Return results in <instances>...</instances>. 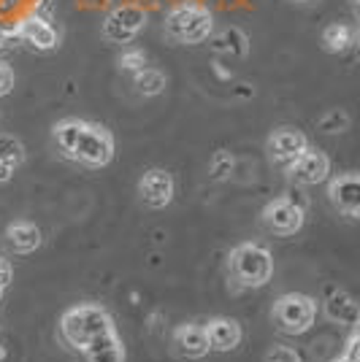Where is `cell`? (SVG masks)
I'll return each mask as SVG.
<instances>
[{
    "instance_id": "277c9868",
    "label": "cell",
    "mask_w": 360,
    "mask_h": 362,
    "mask_svg": "<svg viewBox=\"0 0 360 362\" xmlns=\"http://www.w3.org/2000/svg\"><path fill=\"white\" fill-rule=\"evenodd\" d=\"M214 30V16L198 3H179L165 16V33L176 44H203Z\"/></svg>"
},
{
    "instance_id": "8992f818",
    "label": "cell",
    "mask_w": 360,
    "mask_h": 362,
    "mask_svg": "<svg viewBox=\"0 0 360 362\" xmlns=\"http://www.w3.org/2000/svg\"><path fill=\"white\" fill-rule=\"evenodd\" d=\"M147 28V11L138 3H122L103 19V38L111 44H130Z\"/></svg>"
},
{
    "instance_id": "4316f807",
    "label": "cell",
    "mask_w": 360,
    "mask_h": 362,
    "mask_svg": "<svg viewBox=\"0 0 360 362\" xmlns=\"http://www.w3.org/2000/svg\"><path fill=\"white\" fill-rule=\"evenodd\" d=\"M11 281H14V265H11L6 257L0 255V287L6 289Z\"/></svg>"
},
{
    "instance_id": "3957f363",
    "label": "cell",
    "mask_w": 360,
    "mask_h": 362,
    "mask_svg": "<svg viewBox=\"0 0 360 362\" xmlns=\"http://www.w3.org/2000/svg\"><path fill=\"white\" fill-rule=\"evenodd\" d=\"M230 279L244 289H260L274 279V257L260 243H239L227 255Z\"/></svg>"
},
{
    "instance_id": "6da1fadb",
    "label": "cell",
    "mask_w": 360,
    "mask_h": 362,
    "mask_svg": "<svg viewBox=\"0 0 360 362\" xmlns=\"http://www.w3.org/2000/svg\"><path fill=\"white\" fill-rule=\"evenodd\" d=\"M52 136L57 141L62 157L74 160L84 168H106L114 160V136L103 124H92L84 119H60Z\"/></svg>"
},
{
    "instance_id": "7c38bea8",
    "label": "cell",
    "mask_w": 360,
    "mask_h": 362,
    "mask_svg": "<svg viewBox=\"0 0 360 362\" xmlns=\"http://www.w3.org/2000/svg\"><path fill=\"white\" fill-rule=\"evenodd\" d=\"M306 146H309V141L298 127H279L269 138V157L279 165H290Z\"/></svg>"
},
{
    "instance_id": "4dcf8cb0",
    "label": "cell",
    "mask_w": 360,
    "mask_h": 362,
    "mask_svg": "<svg viewBox=\"0 0 360 362\" xmlns=\"http://www.w3.org/2000/svg\"><path fill=\"white\" fill-rule=\"evenodd\" d=\"M3 292H6V289H3V287H0V300H3Z\"/></svg>"
},
{
    "instance_id": "30bf717a",
    "label": "cell",
    "mask_w": 360,
    "mask_h": 362,
    "mask_svg": "<svg viewBox=\"0 0 360 362\" xmlns=\"http://www.w3.org/2000/svg\"><path fill=\"white\" fill-rule=\"evenodd\" d=\"M328 200L333 209L344 214L347 219H358L360 216V176L355 170H347L339 179L330 181Z\"/></svg>"
},
{
    "instance_id": "d6986e66",
    "label": "cell",
    "mask_w": 360,
    "mask_h": 362,
    "mask_svg": "<svg viewBox=\"0 0 360 362\" xmlns=\"http://www.w3.org/2000/svg\"><path fill=\"white\" fill-rule=\"evenodd\" d=\"M358 44V28L355 25H347V22H333L322 30V46L333 52V54H342L347 49Z\"/></svg>"
},
{
    "instance_id": "ac0fdd59",
    "label": "cell",
    "mask_w": 360,
    "mask_h": 362,
    "mask_svg": "<svg viewBox=\"0 0 360 362\" xmlns=\"http://www.w3.org/2000/svg\"><path fill=\"white\" fill-rule=\"evenodd\" d=\"M6 241L16 255H30L44 243V235L33 222H14L6 227Z\"/></svg>"
},
{
    "instance_id": "8fae6325",
    "label": "cell",
    "mask_w": 360,
    "mask_h": 362,
    "mask_svg": "<svg viewBox=\"0 0 360 362\" xmlns=\"http://www.w3.org/2000/svg\"><path fill=\"white\" fill-rule=\"evenodd\" d=\"M171 344H174L176 357H181V360H203L211 351L203 325H196V322L179 325L171 335Z\"/></svg>"
},
{
    "instance_id": "d6a6232c",
    "label": "cell",
    "mask_w": 360,
    "mask_h": 362,
    "mask_svg": "<svg viewBox=\"0 0 360 362\" xmlns=\"http://www.w3.org/2000/svg\"><path fill=\"white\" fill-rule=\"evenodd\" d=\"M355 3H358V0H355Z\"/></svg>"
},
{
    "instance_id": "44dd1931",
    "label": "cell",
    "mask_w": 360,
    "mask_h": 362,
    "mask_svg": "<svg viewBox=\"0 0 360 362\" xmlns=\"http://www.w3.org/2000/svg\"><path fill=\"white\" fill-rule=\"evenodd\" d=\"M214 49L217 52H227L230 57H247L249 41H247V35L239 28H230V30H225L223 35L214 38Z\"/></svg>"
},
{
    "instance_id": "ffe728a7",
    "label": "cell",
    "mask_w": 360,
    "mask_h": 362,
    "mask_svg": "<svg viewBox=\"0 0 360 362\" xmlns=\"http://www.w3.org/2000/svg\"><path fill=\"white\" fill-rule=\"evenodd\" d=\"M133 84L138 87L141 95H147V98H154V95H160L165 90V84H168V78H165L157 68H150V65H144L141 71H135L133 74Z\"/></svg>"
},
{
    "instance_id": "cb8c5ba5",
    "label": "cell",
    "mask_w": 360,
    "mask_h": 362,
    "mask_svg": "<svg viewBox=\"0 0 360 362\" xmlns=\"http://www.w3.org/2000/svg\"><path fill=\"white\" fill-rule=\"evenodd\" d=\"M263 362H303V357H300L298 349L274 344V346L266 351V360H263Z\"/></svg>"
},
{
    "instance_id": "7a4b0ae2",
    "label": "cell",
    "mask_w": 360,
    "mask_h": 362,
    "mask_svg": "<svg viewBox=\"0 0 360 362\" xmlns=\"http://www.w3.org/2000/svg\"><path fill=\"white\" fill-rule=\"evenodd\" d=\"M117 330L114 317L101 303H79L60 317V338L76 351H84L95 338Z\"/></svg>"
},
{
    "instance_id": "ba28073f",
    "label": "cell",
    "mask_w": 360,
    "mask_h": 362,
    "mask_svg": "<svg viewBox=\"0 0 360 362\" xmlns=\"http://www.w3.org/2000/svg\"><path fill=\"white\" fill-rule=\"evenodd\" d=\"M287 173L298 181V184H303V187L322 184V181L330 176L328 154H325V151H320V149H312V146H306V149L300 151L298 157L287 165Z\"/></svg>"
},
{
    "instance_id": "e0dca14e",
    "label": "cell",
    "mask_w": 360,
    "mask_h": 362,
    "mask_svg": "<svg viewBox=\"0 0 360 362\" xmlns=\"http://www.w3.org/2000/svg\"><path fill=\"white\" fill-rule=\"evenodd\" d=\"M25 163V144L16 136L0 133V184L14 179L16 168Z\"/></svg>"
},
{
    "instance_id": "83f0119b",
    "label": "cell",
    "mask_w": 360,
    "mask_h": 362,
    "mask_svg": "<svg viewBox=\"0 0 360 362\" xmlns=\"http://www.w3.org/2000/svg\"><path fill=\"white\" fill-rule=\"evenodd\" d=\"M344 357H347V360H352V362H360V357H358V332H355V330H352L349 341H347Z\"/></svg>"
},
{
    "instance_id": "9c48e42d",
    "label": "cell",
    "mask_w": 360,
    "mask_h": 362,
    "mask_svg": "<svg viewBox=\"0 0 360 362\" xmlns=\"http://www.w3.org/2000/svg\"><path fill=\"white\" fill-rule=\"evenodd\" d=\"M174 192H176L174 176L163 168H152L138 181V195L150 209H165L174 200Z\"/></svg>"
},
{
    "instance_id": "5b68a950",
    "label": "cell",
    "mask_w": 360,
    "mask_h": 362,
    "mask_svg": "<svg viewBox=\"0 0 360 362\" xmlns=\"http://www.w3.org/2000/svg\"><path fill=\"white\" fill-rule=\"evenodd\" d=\"M271 322L282 335H303L317 322V300L303 292H287L274 300Z\"/></svg>"
},
{
    "instance_id": "f546056e",
    "label": "cell",
    "mask_w": 360,
    "mask_h": 362,
    "mask_svg": "<svg viewBox=\"0 0 360 362\" xmlns=\"http://www.w3.org/2000/svg\"><path fill=\"white\" fill-rule=\"evenodd\" d=\"M3 41H6V33L0 30V49H3Z\"/></svg>"
},
{
    "instance_id": "52a82bcc",
    "label": "cell",
    "mask_w": 360,
    "mask_h": 362,
    "mask_svg": "<svg viewBox=\"0 0 360 362\" xmlns=\"http://www.w3.org/2000/svg\"><path fill=\"white\" fill-rule=\"evenodd\" d=\"M260 219H263L269 233L287 238V235H296L303 227V206L293 203L290 197H276L263 209Z\"/></svg>"
},
{
    "instance_id": "f1b7e54d",
    "label": "cell",
    "mask_w": 360,
    "mask_h": 362,
    "mask_svg": "<svg viewBox=\"0 0 360 362\" xmlns=\"http://www.w3.org/2000/svg\"><path fill=\"white\" fill-rule=\"evenodd\" d=\"M330 362H352V360H347L344 354H339V357H333V360H330Z\"/></svg>"
},
{
    "instance_id": "1f68e13d",
    "label": "cell",
    "mask_w": 360,
    "mask_h": 362,
    "mask_svg": "<svg viewBox=\"0 0 360 362\" xmlns=\"http://www.w3.org/2000/svg\"><path fill=\"white\" fill-rule=\"evenodd\" d=\"M298 3H309V0H298Z\"/></svg>"
},
{
    "instance_id": "603a6c76",
    "label": "cell",
    "mask_w": 360,
    "mask_h": 362,
    "mask_svg": "<svg viewBox=\"0 0 360 362\" xmlns=\"http://www.w3.org/2000/svg\"><path fill=\"white\" fill-rule=\"evenodd\" d=\"M233 154L227 149H220V151H214L211 154V160H209V176L214 181H223L230 176V170H233Z\"/></svg>"
},
{
    "instance_id": "9a60e30c",
    "label": "cell",
    "mask_w": 360,
    "mask_h": 362,
    "mask_svg": "<svg viewBox=\"0 0 360 362\" xmlns=\"http://www.w3.org/2000/svg\"><path fill=\"white\" fill-rule=\"evenodd\" d=\"M81 354H84V360L87 362H125L128 360V349H125V344H122V338L117 330H111V332H106V335H101V338H95Z\"/></svg>"
},
{
    "instance_id": "5bb4252c",
    "label": "cell",
    "mask_w": 360,
    "mask_h": 362,
    "mask_svg": "<svg viewBox=\"0 0 360 362\" xmlns=\"http://www.w3.org/2000/svg\"><path fill=\"white\" fill-rule=\"evenodd\" d=\"M16 33H19L22 41H28L33 49H41V52H49V49H55V46L60 44L57 30H55L46 19H41V16H28V19H22Z\"/></svg>"
},
{
    "instance_id": "4fadbf2b",
    "label": "cell",
    "mask_w": 360,
    "mask_h": 362,
    "mask_svg": "<svg viewBox=\"0 0 360 362\" xmlns=\"http://www.w3.org/2000/svg\"><path fill=\"white\" fill-rule=\"evenodd\" d=\"M206 330V341H209L211 351H233L239 349L241 338H244V330L236 319L230 317H214L203 325Z\"/></svg>"
},
{
    "instance_id": "2e32d148",
    "label": "cell",
    "mask_w": 360,
    "mask_h": 362,
    "mask_svg": "<svg viewBox=\"0 0 360 362\" xmlns=\"http://www.w3.org/2000/svg\"><path fill=\"white\" fill-rule=\"evenodd\" d=\"M325 314H328L330 322H339V325H347V327H355L360 319V308L358 300L344 292V289H336L330 292L328 300H325Z\"/></svg>"
},
{
    "instance_id": "d4e9b609",
    "label": "cell",
    "mask_w": 360,
    "mask_h": 362,
    "mask_svg": "<svg viewBox=\"0 0 360 362\" xmlns=\"http://www.w3.org/2000/svg\"><path fill=\"white\" fill-rule=\"evenodd\" d=\"M120 65L122 68H128V71H141L144 65H147V54L141 52V49H128V52H122L120 57Z\"/></svg>"
},
{
    "instance_id": "484cf974",
    "label": "cell",
    "mask_w": 360,
    "mask_h": 362,
    "mask_svg": "<svg viewBox=\"0 0 360 362\" xmlns=\"http://www.w3.org/2000/svg\"><path fill=\"white\" fill-rule=\"evenodd\" d=\"M11 90H14V71L9 68V62L0 60V98H6Z\"/></svg>"
},
{
    "instance_id": "7402d4cb",
    "label": "cell",
    "mask_w": 360,
    "mask_h": 362,
    "mask_svg": "<svg viewBox=\"0 0 360 362\" xmlns=\"http://www.w3.org/2000/svg\"><path fill=\"white\" fill-rule=\"evenodd\" d=\"M317 127L328 136H336V133H347L349 130V117H347L342 108H330L328 114H322L317 119Z\"/></svg>"
}]
</instances>
